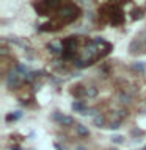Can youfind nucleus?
<instances>
[{"label":"nucleus","instance_id":"1","mask_svg":"<svg viewBox=\"0 0 146 150\" xmlns=\"http://www.w3.org/2000/svg\"><path fill=\"white\" fill-rule=\"evenodd\" d=\"M77 150H85V149H83V147H80V149H77Z\"/></svg>","mask_w":146,"mask_h":150}]
</instances>
